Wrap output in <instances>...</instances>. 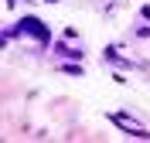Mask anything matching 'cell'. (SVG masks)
Returning a JSON list of instances; mask_svg holds the SVG:
<instances>
[{"mask_svg": "<svg viewBox=\"0 0 150 143\" xmlns=\"http://www.w3.org/2000/svg\"><path fill=\"white\" fill-rule=\"evenodd\" d=\"M17 31H24V34H38V38H48V31L41 27V24H38L34 17H28V20H21V27Z\"/></svg>", "mask_w": 150, "mask_h": 143, "instance_id": "cell-2", "label": "cell"}, {"mask_svg": "<svg viewBox=\"0 0 150 143\" xmlns=\"http://www.w3.org/2000/svg\"><path fill=\"white\" fill-rule=\"evenodd\" d=\"M112 119H116V123H120L123 130H126V133H133V136H150L147 130H143V126H137L133 119H126V116H112Z\"/></svg>", "mask_w": 150, "mask_h": 143, "instance_id": "cell-1", "label": "cell"}]
</instances>
